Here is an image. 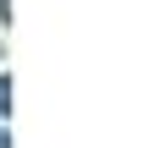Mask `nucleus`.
Masks as SVG:
<instances>
[{"label": "nucleus", "mask_w": 143, "mask_h": 148, "mask_svg": "<svg viewBox=\"0 0 143 148\" xmlns=\"http://www.w3.org/2000/svg\"><path fill=\"white\" fill-rule=\"evenodd\" d=\"M6 110H11V77L0 71V115H6Z\"/></svg>", "instance_id": "nucleus-1"}]
</instances>
